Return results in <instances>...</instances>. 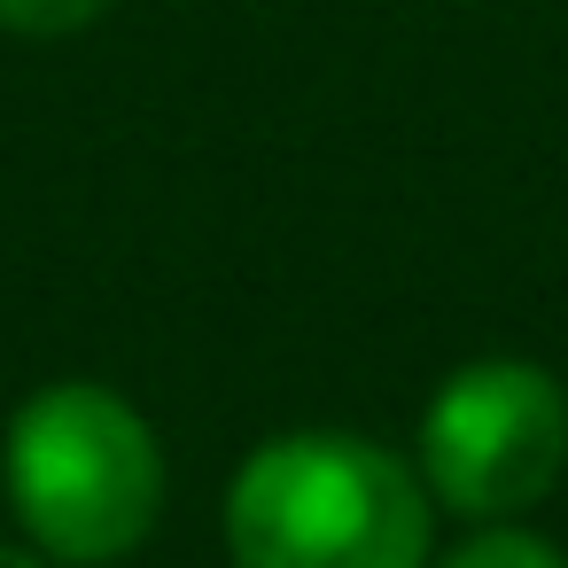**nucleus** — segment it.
Masks as SVG:
<instances>
[{"label": "nucleus", "mask_w": 568, "mask_h": 568, "mask_svg": "<svg viewBox=\"0 0 568 568\" xmlns=\"http://www.w3.org/2000/svg\"><path fill=\"white\" fill-rule=\"evenodd\" d=\"M234 568H420L428 490L358 436H281L226 490Z\"/></svg>", "instance_id": "1"}, {"label": "nucleus", "mask_w": 568, "mask_h": 568, "mask_svg": "<svg viewBox=\"0 0 568 568\" xmlns=\"http://www.w3.org/2000/svg\"><path fill=\"white\" fill-rule=\"evenodd\" d=\"M17 521L55 560H118L156 529L164 459L149 420L102 382H55L9 420Z\"/></svg>", "instance_id": "2"}, {"label": "nucleus", "mask_w": 568, "mask_h": 568, "mask_svg": "<svg viewBox=\"0 0 568 568\" xmlns=\"http://www.w3.org/2000/svg\"><path fill=\"white\" fill-rule=\"evenodd\" d=\"M420 467L452 514L506 521V514L537 506L568 467L560 382L545 366H521V358L459 366L420 420Z\"/></svg>", "instance_id": "3"}, {"label": "nucleus", "mask_w": 568, "mask_h": 568, "mask_svg": "<svg viewBox=\"0 0 568 568\" xmlns=\"http://www.w3.org/2000/svg\"><path fill=\"white\" fill-rule=\"evenodd\" d=\"M118 0H0V32L17 40H71L87 24H102Z\"/></svg>", "instance_id": "4"}, {"label": "nucleus", "mask_w": 568, "mask_h": 568, "mask_svg": "<svg viewBox=\"0 0 568 568\" xmlns=\"http://www.w3.org/2000/svg\"><path fill=\"white\" fill-rule=\"evenodd\" d=\"M444 568H568L552 545H537L529 529H483V537H467Z\"/></svg>", "instance_id": "5"}, {"label": "nucleus", "mask_w": 568, "mask_h": 568, "mask_svg": "<svg viewBox=\"0 0 568 568\" xmlns=\"http://www.w3.org/2000/svg\"><path fill=\"white\" fill-rule=\"evenodd\" d=\"M0 568H48V560H32V552H17V545H0Z\"/></svg>", "instance_id": "6"}]
</instances>
